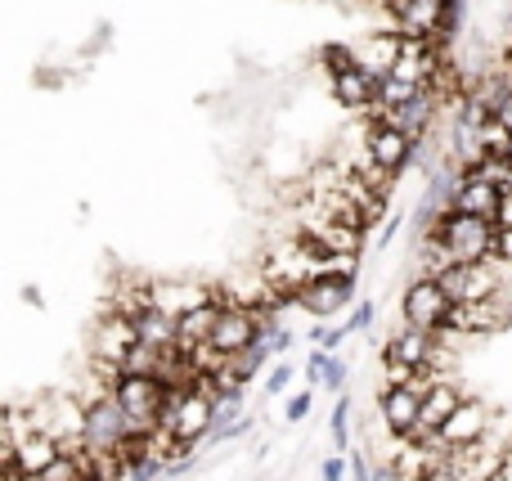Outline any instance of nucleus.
Listing matches in <instances>:
<instances>
[{
    "label": "nucleus",
    "instance_id": "22",
    "mask_svg": "<svg viewBox=\"0 0 512 481\" xmlns=\"http://www.w3.org/2000/svg\"><path fill=\"white\" fill-rule=\"evenodd\" d=\"M508 140H512V131H508L504 122H499L495 113H490L486 122H477V144H481L486 153H508Z\"/></svg>",
    "mask_w": 512,
    "mask_h": 481
},
{
    "label": "nucleus",
    "instance_id": "9",
    "mask_svg": "<svg viewBox=\"0 0 512 481\" xmlns=\"http://www.w3.org/2000/svg\"><path fill=\"white\" fill-rule=\"evenodd\" d=\"M504 203L508 194L495 185V180L486 176H472V171H463L459 180H454L450 189V207H459V212H472V216H486V221H504Z\"/></svg>",
    "mask_w": 512,
    "mask_h": 481
},
{
    "label": "nucleus",
    "instance_id": "20",
    "mask_svg": "<svg viewBox=\"0 0 512 481\" xmlns=\"http://www.w3.org/2000/svg\"><path fill=\"white\" fill-rule=\"evenodd\" d=\"M162 360H167V351L162 347H153V342H135L131 351H126V360H122V374H158L162 369Z\"/></svg>",
    "mask_w": 512,
    "mask_h": 481
},
{
    "label": "nucleus",
    "instance_id": "8",
    "mask_svg": "<svg viewBox=\"0 0 512 481\" xmlns=\"http://www.w3.org/2000/svg\"><path fill=\"white\" fill-rule=\"evenodd\" d=\"M140 342V329H135L131 315H122L117 306H108L104 315H99L95 333H90V356L95 360H108V365H122L126 351Z\"/></svg>",
    "mask_w": 512,
    "mask_h": 481
},
{
    "label": "nucleus",
    "instance_id": "37",
    "mask_svg": "<svg viewBox=\"0 0 512 481\" xmlns=\"http://www.w3.org/2000/svg\"><path fill=\"white\" fill-rule=\"evenodd\" d=\"M508 158H512V140H508Z\"/></svg>",
    "mask_w": 512,
    "mask_h": 481
},
{
    "label": "nucleus",
    "instance_id": "23",
    "mask_svg": "<svg viewBox=\"0 0 512 481\" xmlns=\"http://www.w3.org/2000/svg\"><path fill=\"white\" fill-rule=\"evenodd\" d=\"M337 365V351H324V347H310V360H306V383L310 387H324L328 369Z\"/></svg>",
    "mask_w": 512,
    "mask_h": 481
},
{
    "label": "nucleus",
    "instance_id": "7",
    "mask_svg": "<svg viewBox=\"0 0 512 481\" xmlns=\"http://www.w3.org/2000/svg\"><path fill=\"white\" fill-rule=\"evenodd\" d=\"M454 311V297L441 288V279L436 275H418L414 284L405 288V297H400V315H405V324H414V329H445V320H450Z\"/></svg>",
    "mask_w": 512,
    "mask_h": 481
},
{
    "label": "nucleus",
    "instance_id": "30",
    "mask_svg": "<svg viewBox=\"0 0 512 481\" xmlns=\"http://www.w3.org/2000/svg\"><path fill=\"white\" fill-rule=\"evenodd\" d=\"M270 347H274V356H292V329L279 324V329L270 333Z\"/></svg>",
    "mask_w": 512,
    "mask_h": 481
},
{
    "label": "nucleus",
    "instance_id": "24",
    "mask_svg": "<svg viewBox=\"0 0 512 481\" xmlns=\"http://www.w3.org/2000/svg\"><path fill=\"white\" fill-rule=\"evenodd\" d=\"M292 374H297V369H292V360H288V356H283V360H279V365H274V369H270V378H265V396H279V392H283V387H288V383H292Z\"/></svg>",
    "mask_w": 512,
    "mask_h": 481
},
{
    "label": "nucleus",
    "instance_id": "16",
    "mask_svg": "<svg viewBox=\"0 0 512 481\" xmlns=\"http://www.w3.org/2000/svg\"><path fill=\"white\" fill-rule=\"evenodd\" d=\"M400 50H405V36H400V32H378V36H369V41L355 45L351 54H355V63H360V68L373 72V77H387V72H396Z\"/></svg>",
    "mask_w": 512,
    "mask_h": 481
},
{
    "label": "nucleus",
    "instance_id": "27",
    "mask_svg": "<svg viewBox=\"0 0 512 481\" xmlns=\"http://www.w3.org/2000/svg\"><path fill=\"white\" fill-rule=\"evenodd\" d=\"M346 329L351 333H364V329H373V302H360L351 311V320H346Z\"/></svg>",
    "mask_w": 512,
    "mask_h": 481
},
{
    "label": "nucleus",
    "instance_id": "15",
    "mask_svg": "<svg viewBox=\"0 0 512 481\" xmlns=\"http://www.w3.org/2000/svg\"><path fill=\"white\" fill-rule=\"evenodd\" d=\"M63 455V437H54V432H45V428H36V432H27L23 441H18L14 450H9L5 459H14L23 473H32V477H41L45 468L54 464V459Z\"/></svg>",
    "mask_w": 512,
    "mask_h": 481
},
{
    "label": "nucleus",
    "instance_id": "12",
    "mask_svg": "<svg viewBox=\"0 0 512 481\" xmlns=\"http://www.w3.org/2000/svg\"><path fill=\"white\" fill-rule=\"evenodd\" d=\"M216 297H225V293H216L212 284H198V279H153V306L176 315V320L198 311V306L216 302Z\"/></svg>",
    "mask_w": 512,
    "mask_h": 481
},
{
    "label": "nucleus",
    "instance_id": "21",
    "mask_svg": "<svg viewBox=\"0 0 512 481\" xmlns=\"http://www.w3.org/2000/svg\"><path fill=\"white\" fill-rule=\"evenodd\" d=\"M351 396H337V405H333V419H328V437H333V446L337 450H351Z\"/></svg>",
    "mask_w": 512,
    "mask_h": 481
},
{
    "label": "nucleus",
    "instance_id": "19",
    "mask_svg": "<svg viewBox=\"0 0 512 481\" xmlns=\"http://www.w3.org/2000/svg\"><path fill=\"white\" fill-rule=\"evenodd\" d=\"M418 95H427V86H418V81L400 77V72H387V77H378V108H373V113H387V108H405V104H414Z\"/></svg>",
    "mask_w": 512,
    "mask_h": 481
},
{
    "label": "nucleus",
    "instance_id": "10",
    "mask_svg": "<svg viewBox=\"0 0 512 481\" xmlns=\"http://www.w3.org/2000/svg\"><path fill=\"white\" fill-rule=\"evenodd\" d=\"M463 405V392L450 383V378H436V387L423 396V414H418V428L409 432L414 441H423V446H436L441 441V428L450 423V414Z\"/></svg>",
    "mask_w": 512,
    "mask_h": 481
},
{
    "label": "nucleus",
    "instance_id": "18",
    "mask_svg": "<svg viewBox=\"0 0 512 481\" xmlns=\"http://www.w3.org/2000/svg\"><path fill=\"white\" fill-rule=\"evenodd\" d=\"M221 311H225V297H216V302H207V306H198V311L180 315V342H185V347H203V342H212Z\"/></svg>",
    "mask_w": 512,
    "mask_h": 481
},
{
    "label": "nucleus",
    "instance_id": "1",
    "mask_svg": "<svg viewBox=\"0 0 512 481\" xmlns=\"http://www.w3.org/2000/svg\"><path fill=\"white\" fill-rule=\"evenodd\" d=\"M495 239H499L495 221L459 212V207H445V212L436 216L432 234H427V243H432V261H427L423 275H441L445 266H472V261L495 257Z\"/></svg>",
    "mask_w": 512,
    "mask_h": 481
},
{
    "label": "nucleus",
    "instance_id": "33",
    "mask_svg": "<svg viewBox=\"0 0 512 481\" xmlns=\"http://www.w3.org/2000/svg\"><path fill=\"white\" fill-rule=\"evenodd\" d=\"M351 481H373V468L364 455H351Z\"/></svg>",
    "mask_w": 512,
    "mask_h": 481
},
{
    "label": "nucleus",
    "instance_id": "34",
    "mask_svg": "<svg viewBox=\"0 0 512 481\" xmlns=\"http://www.w3.org/2000/svg\"><path fill=\"white\" fill-rule=\"evenodd\" d=\"M23 302H27V306H36V311H41V293H36V288H23Z\"/></svg>",
    "mask_w": 512,
    "mask_h": 481
},
{
    "label": "nucleus",
    "instance_id": "6",
    "mask_svg": "<svg viewBox=\"0 0 512 481\" xmlns=\"http://www.w3.org/2000/svg\"><path fill=\"white\" fill-rule=\"evenodd\" d=\"M297 293V311L315 315V320H328V315L346 311L355 302V270H328V275H315L306 279Z\"/></svg>",
    "mask_w": 512,
    "mask_h": 481
},
{
    "label": "nucleus",
    "instance_id": "31",
    "mask_svg": "<svg viewBox=\"0 0 512 481\" xmlns=\"http://www.w3.org/2000/svg\"><path fill=\"white\" fill-rule=\"evenodd\" d=\"M490 113H495V117H499V122H504V126H508V131H512V86H508V90H504V95H499V99H495V108H490Z\"/></svg>",
    "mask_w": 512,
    "mask_h": 481
},
{
    "label": "nucleus",
    "instance_id": "28",
    "mask_svg": "<svg viewBox=\"0 0 512 481\" xmlns=\"http://www.w3.org/2000/svg\"><path fill=\"white\" fill-rule=\"evenodd\" d=\"M319 473H324V481H346V473H351V459H342V455H328Z\"/></svg>",
    "mask_w": 512,
    "mask_h": 481
},
{
    "label": "nucleus",
    "instance_id": "4",
    "mask_svg": "<svg viewBox=\"0 0 512 481\" xmlns=\"http://www.w3.org/2000/svg\"><path fill=\"white\" fill-rule=\"evenodd\" d=\"M113 396L122 401V410L131 414L144 432H153L162 419V410H167V401H171V387L162 383L158 374H122L113 387Z\"/></svg>",
    "mask_w": 512,
    "mask_h": 481
},
{
    "label": "nucleus",
    "instance_id": "35",
    "mask_svg": "<svg viewBox=\"0 0 512 481\" xmlns=\"http://www.w3.org/2000/svg\"><path fill=\"white\" fill-rule=\"evenodd\" d=\"M504 481H512V450H508V464H504Z\"/></svg>",
    "mask_w": 512,
    "mask_h": 481
},
{
    "label": "nucleus",
    "instance_id": "3",
    "mask_svg": "<svg viewBox=\"0 0 512 481\" xmlns=\"http://www.w3.org/2000/svg\"><path fill=\"white\" fill-rule=\"evenodd\" d=\"M436 356V333L405 324L400 333H391V342L382 347V365H387V383H409L418 369H427Z\"/></svg>",
    "mask_w": 512,
    "mask_h": 481
},
{
    "label": "nucleus",
    "instance_id": "26",
    "mask_svg": "<svg viewBox=\"0 0 512 481\" xmlns=\"http://www.w3.org/2000/svg\"><path fill=\"white\" fill-rule=\"evenodd\" d=\"M346 338H351V329H346V324H342V329H310V342H315V347H324V351H337Z\"/></svg>",
    "mask_w": 512,
    "mask_h": 481
},
{
    "label": "nucleus",
    "instance_id": "36",
    "mask_svg": "<svg viewBox=\"0 0 512 481\" xmlns=\"http://www.w3.org/2000/svg\"><path fill=\"white\" fill-rule=\"evenodd\" d=\"M158 481H176V477H158Z\"/></svg>",
    "mask_w": 512,
    "mask_h": 481
},
{
    "label": "nucleus",
    "instance_id": "13",
    "mask_svg": "<svg viewBox=\"0 0 512 481\" xmlns=\"http://www.w3.org/2000/svg\"><path fill=\"white\" fill-rule=\"evenodd\" d=\"M378 414L396 437H409L418 428V414H423V392H414L409 383H382Z\"/></svg>",
    "mask_w": 512,
    "mask_h": 481
},
{
    "label": "nucleus",
    "instance_id": "5",
    "mask_svg": "<svg viewBox=\"0 0 512 481\" xmlns=\"http://www.w3.org/2000/svg\"><path fill=\"white\" fill-rule=\"evenodd\" d=\"M140 432V423L122 410L117 396H104V401L86 405V423H81V446L86 450H122V441Z\"/></svg>",
    "mask_w": 512,
    "mask_h": 481
},
{
    "label": "nucleus",
    "instance_id": "2",
    "mask_svg": "<svg viewBox=\"0 0 512 481\" xmlns=\"http://www.w3.org/2000/svg\"><path fill=\"white\" fill-rule=\"evenodd\" d=\"M504 270H508L504 257H486L472 261V266H445L436 279H441V288L454 302H486V297L504 293Z\"/></svg>",
    "mask_w": 512,
    "mask_h": 481
},
{
    "label": "nucleus",
    "instance_id": "14",
    "mask_svg": "<svg viewBox=\"0 0 512 481\" xmlns=\"http://www.w3.org/2000/svg\"><path fill=\"white\" fill-rule=\"evenodd\" d=\"M490 437V405L486 401H468L463 396V405L450 414V423L441 428V446L445 450H459V446H472V441Z\"/></svg>",
    "mask_w": 512,
    "mask_h": 481
},
{
    "label": "nucleus",
    "instance_id": "32",
    "mask_svg": "<svg viewBox=\"0 0 512 481\" xmlns=\"http://www.w3.org/2000/svg\"><path fill=\"white\" fill-rule=\"evenodd\" d=\"M342 387H346V365L337 360V365L328 369V378H324V392H337V396H342Z\"/></svg>",
    "mask_w": 512,
    "mask_h": 481
},
{
    "label": "nucleus",
    "instance_id": "11",
    "mask_svg": "<svg viewBox=\"0 0 512 481\" xmlns=\"http://www.w3.org/2000/svg\"><path fill=\"white\" fill-rule=\"evenodd\" d=\"M364 149L373 153V162H382L387 171H405L409 167V158H414V149H418V140L414 135H405L400 126H391V122H373L369 131H364Z\"/></svg>",
    "mask_w": 512,
    "mask_h": 481
},
{
    "label": "nucleus",
    "instance_id": "25",
    "mask_svg": "<svg viewBox=\"0 0 512 481\" xmlns=\"http://www.w3.org/2000/svg\"><path fill=\"white\" fill-rule=\"evenodd\" d=\"M310 410H315V387H306V392H297L288 405H283V414H288V423H301Z\"/></svg>",
    "mask_w": 512,
    "mask_h": 481
},
{
    "label": "nucleus",
    "instance_id": "29",
    "mask_svg": "<svg viewBox=\"0 0 512 481\" xmlns=\"http://www.w3.org/2000/svg\"><path fill=\"white\" fill-rule=\"evenodd\" d=\"M495 257H504L512 266V221L499 225V239H495Z\"/></svg>",
    "mask_w": 512,
    "mask_h": 481
},
{
    "label": "nucleus",
    "instance_id": "17",
    "mask_svg": "<svg viewBox=\"0 0 512 481\" xmlns=\"http://www.w3.org/2000/svg\"><path fill=\"white\" fill-rule=\"evenodd\" d=\"M333 95L346 108H378V77L360 63H351V68L333 72Z\"/></svg>",
    "mask_w": 512,
    "mask_h": 481
}]
</instances>
